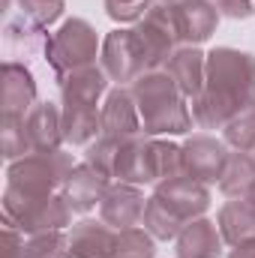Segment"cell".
Segmentation results:
<instances>
[{"instance_id": "cell-1", "label": "cell", "mask_w": 255, "mask_h": 258, "mask_svg": "<svg viewBox=\"0 0 255 258\" xmlns=\"http://www.w3.org/2000/svg\"><path fill=\"white\" fill-rule=\"evenodd\" d=\"M255 102V57L237 48H213L207 54L204 90L192 99L198 129H225L246 105Z\"/></svg>"}, {"instance_id": "cell-2", "label": "cell", "mask_w": 255, "mask_h": 258, "mask_svg": "<svg viewBox=\"0 0 255 258\" xmlns=\"http://www.w3.org/2000/svg\"><path fill=\"white\" fill-rule=\"evenodd\" d=\"M207 207H210L207 183L180 174L156 186L153 198H147L141 222L156 240H177V234L192 219H198Z\"/></svg>"}, {"instance_id": "cell-3", "label": "cell", "mask_w": 255, "mask_h": 258, "mask_svg": "<svg viewBox=\"0 0 255 258\" xmlns=\"http://www.w3.org/2000/svg\"><path fill=\"white\" fill-rule=\"evenodd\" d=\"M132 96L141 114L144 135H183L192 129V111L186 108V96L174 84V78L159 69V72H144L132 84Z\"/></svg>"}, {"instance_id": "cell-4", "label": "cell", "mask_w": 255, "mask_h": 258, "mask_svg": "<svg viewBox=\"0 0 255 258\" xmlns=\"http://www.w3.org/2000/svg\"><path fill=\"white\" fill-rule=\"evenodd\" d=\"M183 174V150L171 141L156 138H132L123 141L114 177L135 186H159L171 177Z\"/></svg>"}, {"instance_id": "cell-5", "label": "cell", "mask_w": 255, "mask_h": 258, "mask_svg": "<svg viewBox=\"0 0 255 258\" xmlns=\"http://www.w3.org/2000/svg\"><path fill=\"white\" fill-rule=\"evenodd\" d=\"M72 207L63 195H27L6 186L3 195V222L15 225L21 234L63 231L72 222Z\"/></svg>"}, {"instance_id": "cell-6", "label": "cell", "mask_w": 255, "mask_h": 258, "mask_svg": "<svg viewBox=\"0 0 255 258\" xmlns=\"http://www.w3.org/2000/svg\"><path fill=\"white\" fill-rule=\"evenodd\" d=\"M75 162L63 150H33L15 162H9V186L27 195H54L63 189Z\"/></svg>"}, {"instance_id": "cell-7", "label": "cell", "mask_w": 255, "mask_h": 258, "mask_svg": "<svg viewBox=\"0 0 255 258\" xmlns=\"http://www.w3.org/2000/svg\"><path fill=\"white\" fill-rule=\"evenodd\" d=\"M96 57H99V39H96V30L84 18L63 21V27L51 33L45 42V60L51 63L54 75L96 63Z\"/></svg>"}, {"instance_id": "cell-8", "label": "cell", "mask_w": 255, "mask_h": 258, "mask_svg": "<svg viewBox=\"0 0 255 258\" xmlns=\"http://www.w3.org/2000/svg\"><path fill=\"white\" fill-rule=\"evenodd\" d=\"M102 69L111 81H117V87L123 84H135L144 72H147V63H144V54H141V45L135 39V30H111L105 39H102Z\"/></svg>"}, {"instance_id": "cell-9", "label": "cell", "mask_w": 255, "mask_h": 258, "mask_svg": "<svg viewBox=\"0 0 255 258\" xmlns=\"http://www.w3.org/2000/svg\"><path fill=\"white\" fill-rule=\"evenodd\" d=\"M183 150V174L201 183H219L225 165H228V144L216 141L210 135H192L180 147Z\"/></svg>"}, {"instance_id": "cell-10", "label": "cell", "mask_w": 255, "mask_h": 258, "mask_svg": "<svg viewBox=\"0 0 255 258\" xmlns=\"http://www.w3.org/2000/svg\"><path fill=\"white\" fill-rule=\"evenodd\" d=\"M168 9H171V24L180 45L207 42L219 24V9L213 0H180Z\"/></svg>"}, {"instance_id": "cell-11", "label": "cell", "mask_w": 255, "mask_h": 258, "mask_svg": "<svg viewBox=\"0 0 255 258\" xmlns=\"http://www.w3.org/2000/svg\"><path fill=\"white\" fill-rule=\"evenodd\" d=\"M144 207H147V198L141 192V186L123 183V180L114 183V186H108V192L102 195V201H99L102 222H108L117 231L135 228L144 219Z\"/></svg>"}, {"instance_id": "cell-12", "label": "cell", "mask_w": 255, "mask_h": 258, "mask_svg": "<svg viewBox=\"0 0 255 258\" xmlns=\"http://www.w3.org/2000/svg\"><path fill=\"white\" fill-rule=\"evenodd\" d=\"M102 135H111V138H120V141H132V138L144 135L141 114H138L132 90L114 87L108 93L105 108H102Z\"/></svg>"}, {"instance_id": "cell-13", "label": "cell", "mask_w": 255, "mask_h": 258, "mask_svg": "<svg viewBox=\"0 0 255 258\" xmlns=\"http://www.w3.org/2000/svg\"><path fill=\"white\" fill-rule=\"evenodd\" d=\"M3 114L9 117H24L36 105V81L33 72L21 60H6L3 63Z\"/></svg>"}, {"instance_id": "cell-14", "label": "cell", "mask_w": 255, "mask_h": 258, "mask_svg": "<svg viewBox=\"0 0 255 258\" xmlns=\"http://www.w3.org/2000/svg\"><path fill=\"white\" fill-rule=\"evenodd\" d=\"M117 249V228L108 222L84 219L69 234V255L66 258H114Z\"/></svg>"}, {"instance_id": "cell-15", "label": "cell", "mask_w": 255, "mask_h": 258, "mask_svg": "<svg viewBox=\"0 0 255 258\" xmlns=\"http://www.w3.org/2000/svg\"><path fill=\"white\" fill-rule=\"evenodd\" d=\"M24 129L33 150H60L63 144V111L54 102H36L24 114Z\"/></svg>"}, {"instance_id": "cell-16", "label": "cell", "mask_w": 255, "mask_h": 258, "mask_svg": "<svg viewBox=\"0 0 255 258\" xmlns=\"http://www.w3.org/2000/svg\"><path fill=\"white\" fill-rule=\"evenodd\" d=\"M105 192H108V177L102 171H96L93 165H87V162L72 168V174H69V180L63 186V198L69 201V207L75 213H90L102 201Z\"/></svg>"}, {"instance_id": "cell-17", "label": "cell", "mask_w": 255, "mask_h": 258, "mask_svg": "<svg viewBox=\"0 0 255 258\" xmlns=\"http://www.w3.org/2000/svg\"><path fill=\"white\" fill-rule=\"evenodd\" d=\"M108 81L111 78L105 75V69L96 63L78 66V69H69L63 75H57L63 102H81V105H96L99 96L108 90Z\"/></svg>"}, {"instance_id": "cell-18", "label": "cell", "mask_w": 255, "mask_h": 258, "mask_svg": "<svg viewBox=\"0 0 255 258\" xmlns=\"http://www.w3.org/2000/svg\"><path fill=\"white\" fill-rule=\"evenodd\" d=\"M222 231L216 222L198 216L177 234V258H222Z\"/></svg>"}, {"instance_id": "cell-19", "label": "cell", "mask_w": 255, "mask_h": 258, "mask_svg": "<svg viewBox=\"0 0 255 258\" xmlns=\"http://www.w3.org/2000/svg\"><path fill=\"white\" fill-rule=\"evenodd\" d=\"M165 72L174 78V84L180 87V93L186 99H195L204 90V75H207V54H201L195 45H180L174 51V57L168 60Z\"/></svg>"}, {"instance_id": "cell-20", "label": "cell", "mask_w": 255, "mask_h": 258, "mask_svg": "<svg viewBox=\"0 0 255 258\" xmlns=\"http://www.w3.org/2000/svg\"><path fill=\"white\" fill-rule=\"evenodd\" d=\"M216 225H219L222 240L228 246H237L243 240H252L255 237V207L246 198H234V201L222 204Z\"/></svg>"}, {"instance_id": "cell-21", "label": "cell", "mask_w": 255, "mask_h": 258, "mask_svg": "<svg viewBox=\"0 0 255 258\" xmlns=\"http://www.w3.org/2000/svg\"><path fill=\"white\" fill-rule=\"evenodd\" d=\"M102 135V111L96 105L63 102V138L69 144H90Z\"/></svg>"}, {"instance_id": "cell-22", "label": "cell", "mask_w": 255, "mask_h": 258, "mask_svg": "<svg viewBox=\"0 0 255 258\" xmlns=\"http://www.w3.org/2000/svg\"><path fill=\"white\" fill-rule=\"evenodd\" d=\"M255 186V156L252 153H231L228 165L219 177V189L228 198H246Z\"/></svg>"}, {"instance_id": "cell-23", "label": "cell", "mask_w": 255, "mask_h": 258, "mask_svg": "<svg viewBox=\"0 0 255 258\" xmlns=\"http://www.w3.org/2000/svg\"><path fill=\"white\" fill-rule=\"evenodd\" d=\"M120 147L123 141L120 138H111V135H99L96 141L87 144V153H84V162L93 165L96 171H102L108 180L114 177V168H117V156H120Z\"/></svg>"}, {"instance_id": "cell-24", "label": "cell", "mask_w": 255, "mask_h": 258, "mask_svg": "<svg viewBox=\"0 0 255 258\" xmlns=\"http://www.w3.org/2000/svg\"><path fill=\"white\" fill-rule=\"evenodd\" d=\"M225 144L240 153H255V102L225 123Z\"/></svg>"}, {"instance_id": "cell-25", "label": "cell", "mask_w": 255, "mask_h": 258, "mask_svg": "<svg viewBox=\"0 0 255 258\" xmlns=\"http://www.w3.org/2000/svg\"><path fill=\"white\" fill-rule=\"evenodd\" d=\"M156 255V237L147 228H123L117 231V249L114 258H153Z\"/></svg>"}, {"instance_id": "cell-26", "label": "cell", "mask_w": 255, "mask_h": 258, "mask_svg": "<svg viewBox=\"0 0 255 258\" xmlns=\"http://www.w3.org/2000/svg\"><path fill=\"white\" fill-rule=\"evenodd\" d=\"M66 3L63 0H18V12H21V21L39 27V30H48L60 15H63Z\"/></svg>"}, {"instance_id": "cell-27", "label": "cell", "mask_w": 255, "mask_h": 258, "mask_svg": "<svg viewBox=\"0 0 255 258\" xmlns=\"http://www.w3.org/2000/svg\"><path fill=\"white\" fill-rule=\"evenodd\" d=\"M66 255H69V237H63V231L30 234V240H24V258H66Z\"/></svg>"}, {"instance_id": "cell-28", "label": "cell", "mask_w": 255, "mask_h": 258, "mask_svg": "<svg viewBox=\"0 0 255 258\" xmlns=\"http://www.w3.org/2000/svg\"><path fill=\"white\" fill-rule=\"evenodd\" d=\"M27 153H33V147H30V138H27V129H24V117L3 114V156L9 162H15Z\"/></svg>"}, {"instance_id": "cell-29", "label": "cell", "mask_w": 255, "mask_h": 258, "mask_svg": "<svg viewBox=\"0 0 255 258\" xmlns=\"http://www.w3.org/2000/svg\"><path fill=\"white\" fill-rule=\"evenodd\" d=\"M153 6H156V0H105L108 18H114V21H120V24H129V21L138 24Z\"/></svg>"}, {"instance_id": "cell-30", "label": "cell", "mask_w": 255, "mask_h": 258, "mask_svg": "<svg viewBox=\"0 0 255 258\" xmlns=\"http://www.w3.org/2000/svg\"><path fill=\"white\" fill-rule=\"evenodd\" d=\"M219 15L225 18H249L255 15V0H213Z\"/></svg>"}, {"instance_id": "cell-31", "label": "cell", "mask_w": 255, "mask_h": 258, "mask_svg": "<svg viewBox=\"0 0 255 258\" xmlns=\"http://www.w3.org/2000/svg\"><path fill=\"white\" fill-rule=\"evenodd\" d=\"M3 237H6V252H3V258H24V234L15 225L3 222Z\"/></svg>"}, {"instance_id": "cell-32", "label": "cell", "mask_w": 255, "mask_h": 258, "mask_svg": "<svg viewBox=\"0 0 255 258\" xmlns=\"http://www.w3.org/2000/svg\"><path fill=\"white\" fill-rule=\"evenodd\" d=\"M228 258H255V237H252V240L237 243V246L231 249V255H228Z\"/></svg>"}, {"instance_id": "cell-33", "label": "cell", "mask_w": 255, "mask_h": 258, "mask_svg": "<svg viewBox=\"0 0 255 258\" xmlns=\"http://www.w3.org/2000/svg\"><path fill=\"white\" fill-rule=\"evenodd\" d=\"M159 6H174V3H180V0H156Z\"/></svg>"}, {"instance_id": "cell-34", "label": "cell", "mask_w": 255, "mask_h": 258, "mask_svg": "<svg viewBox=\"0 0 255 258\" xmlns=\"http://www.w3.org/2000/svg\"><path fill=\"white\" fill-rule=\"evenodd\" d=\"M246 201H249V204H252V207H255V186H252V189H249V195H246Z\"/></svg>"}, {"instance_id": "cell-35", "label": "cell", "mask_w": 255, "mask_h": 258, "mask_svg": "<svg viewBox=\"0 0 255 258\" xmlns=\"http://www.w3.org/2000/svg\"><path fill=\"white\" fill-rule=\"evenodd\" d=\"M252 156H255V153H252Z\"/></svg>"}]
</instances>
